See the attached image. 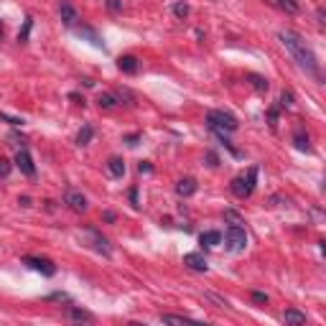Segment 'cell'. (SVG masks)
Returning <instances> with one entry per match:
<instances>
[{"mask_svg": "<svg viewBox=\"0 0 326 326\" xmlns=\"http://www.w3.org/2000/svg\"><path fill=\"white\" fill-rule=\"evenodd\" d=\"M225 242L229 252H242L247 245V232L240 225H229V229L225 232Z\"/></svg>", "mask_w": 326, "mask_h": 326, "instance_id": "obj_4", "label": "cell"}, {"mask_svg": "<svg viewBox=\"0 0 326 326\" xmlns=\"http://www.w3.org/2000/svg\"><path fill=\"white\" fill-rule=\"evenodd\" d=\"M199 242H201L204 247H217V245L222 242V232H217V229L201 232V234H199Z\"/></svg>", "mask_w": 326, "mask_h": 326, "instance_id": "obj_14", "label": "cell"}, {"mask_svg": "<svg viewBox=\"0 0 326 326\" xmlns=\"http://www.w3.org/2000/svg\"><path fill=\"white\" fill-rule=\"evenodd\" d=\"M0 120H5V123H10V125H23V117H10V115H5V112H0Z\"/></svg>", "mask_w": 326, "mask_h": 326, "instance_id": "obj_30", "label": "cell"}, {"mask_svg": "<svg viewBox=\"0 0 326 326\" xmlns=\"http://www.w3.org/2000/svg\"><path fill=\"white\" fill-rule=\"evenodd\" d=\"M206 298H209V301H214V303H219L222 308H229V303L225 301V298H219L217 293H206Z\"/></svg>", "mask_w": 326, "mask_h": 326, "instance_id": "obj_34", "label": "cell"}, {"mask_svg": "<svg viewBox=\"0 0 326 326\" xmlns=\"http://www.w3.org/2000/svg\"><path fill=\"white\" fill-rule=\"evenodd\" d=\"M138 171H140V174H150L153 166H150L148 161H140V163H138Z\"/></svg>", "mask_w": 326, "mask_h": 326, "instance_id": "obj_37", "label": "cell"}, {"mask_svg": "<svg viewBox=\"0 0 326 326\" xmlns=\"http://www.w3.org/2000/svg\"><path fill=\"white\" fill-rule=\"evenodd\" d=\"M31 25H33V18H25V23H23V31L18 33V41H21V44H25V41H28V33H31Z\"/></svg>", "mask_w": 326, "mask_h": 326, "instance_id": "obj_25", "label": "cell"}, {"mask_svg": "<svg viewBox=\"0 0 326 326\" xmlns=\"http://www.w3.org/2000/svg\"><path fill=\"white\" fill-rule=\"evenodd\" d=\"M79 36H87L89 38V41H92L95 46H102V41H100V36L92 31V28H79Z\"/></svg>", "mask_w": 326, "mask_h": 326, "instance_id": "obj_26", "label": "cell"}, {"mask_svg": "<svg viewBox=\"0 0 326 326\" xmlns=\"http://www.w3.org/2000/svg\"><path fill=\"white\" fill-rule=\"evenodd\" d=\"M138 140H140V135L135 133V135H127V138H125L123 143H127V146H138Z\"/></svg>", "mask_w": 326, "mask_h": 326, "instance_id": "obj_38", "label": "cell"}, {"mask_svg": "<svg viewBox=\"0 0 326 326\" xmlns=\"http://www.w3.org/2000/svg\"><path fill=\"white\" fill-rule=\"evenodd\" d=\"M46 301H59V303H72V298H69V293H64V291H54V293H49V296H46Z\"/></svg>", "mask_w": 326, "mask_h": 326, "instance_id": "obj_23", "label": "cell"}, {"mask_svg": "<svg viewBox=\"0 0 326 326\" xmlns=\"http://www.w3.org/2000/svg\"><path fill=\"white\" fill-rule=\"evenodd\" d=\"M59 16H61V21H64V25H67V28H74L76 21H79V13L72 8V3H61V5H59Z\"/></svg>", "mask_w": 326, "mask_h": 326, "instance_id": "obj_8", "label": "cell"}, {"mask_svg": "<svg viewBox=\"0 0 326 326\" xmlns=\"http://www.w3.org/2000/svg\"><path fill=\"white\" fill-rule=\"evenodd\" d=\"M225 219H229L232 225H242V217H240L237 212H232V209H227V212H225Z\"/></svg>", "mask_w": 326, "mask_h": 326, "instance_id": "obj_32", "label": "cell"}, {"mask_svg": "<svg viewBox=\"0 0 326 326\" xmlns=\"http://www.w3.org/2000/svg\"><path fill=\"white\" fill-rule=\"evenodd\" d=\"M127 199H130V204H133V206H135V209H138V206H140V204H138V189H135V186H133V189H130V191H127Z\"/></svg>", "mask_w": 326, "mask_h": 326, "instance_id": "obj_36", "label": "cell"}, {"mask_svg": "<svg viewBox=\"0 0 326 326\" xmlns=\"http://www.w3.org/2000/svg\"><path fill=\"white\" fill-rule=\"evenodd\" d=\"M97 105H100L102 110H112L115 105H120V102H117V97H115V95H110V92H102V95L97 97Z\"/></svg>", "mask_w": 326, "mask_h": 326, "instance_id": "obj_17", "label": "cell"}, {"mask_svg": "<svg viewBox=\"0 0 326 326\" xmlns=\"http://www.w3.org/2000/svg\"><path fill=\"white\" fill-rule=\"evenodd\" d=\"M18 204H21V206H31V199H28V197H21Z\"/></svg>", "mask_w": 326, "mask_h": 326, "instance_id": "obj_41", "label": "cell"}, {"mask_svg": "<svg viewBox=\"0 0 326 326\" xmlns=\"http://www.w3.org/2000/svg\"><path fill=\"white\" fill-rule=\"evenodd\" d=\"M278 5H280L285 13H288V16H296V13L301 10V5H298L296 0H278Z\"/></svg>", "mask_w": 326, "mask_h": 326, "instance_id": "obj_22", "label": "cell"}, {"mask_svg": "<svg viewBox=\"0 0 326 326\" xmlns=\"http://www.w3.org/2000/svg\"><path fill=\"white\" fill-rule=\"evenodd\" d=\"M184 265L191 268V270H197V273H206V268H209V265H206V260L199 252H186L184 255Z\"/></svg>", "mask_w": 326, "mask_h": 326, "instance_id": "obj_9", "label": "cell"}, {"mask_svg": "<svg viewBox=\"0 0 326 326\" xmlns=\"http://www.w3.org/2000/svg\"><path fill=\"white\" fill-rule=\"evenodd\" d=\"M67 319L74 321V324H89V321H95V316L89 314V311H84V308H74V306H69Z\"/></svg>", "mask_w": 326, "mask_h": 326, "instance_id": "obj_10", "label": "cell"}, {"mask_svg": "<svg viewBox=\"0 0 326 326\" xmlns=\"http://www.w3.org/2000/svg\"><path fill=\"white\" fill-rule=\"evenodd\" d=\"M174 16L176 18H186L189 16V5L186 3H174Z\"/></svg>", "mask_w": 326, "mask_h": 326, "instance_id": "obj_27", "label": "cell"}, {"mask_svg": "<svg viewBox=\"0 0 326 326\" xmlns=\"http://www.w3.org/2000/svg\"><path fill=\"white\" fill-rule=\"evenodd\" d=\"M204 158H206V163H209L212 168L219 166V158H217V153H214V150H206V153H204Z\"/></svg>", "mask_w": 326, "mask_h": 326, "instance_id": "obj_31", "label": "cell"}, {"mask_svg": "<svg viewBox=\"0 0 326 326\" xmlns=\"http://www.w3.org/2000/svg\"><path fill=\"white\" fill-rule=\"evenodd\" d=\"M161 321H163V324H197V321L189 319V316H174V314H163Z\"/></svg>", "mask_w": 326, "mask_h": 326, "instance_id": "obj_21", "label": "cell"}, {"mask_svg": "<svg viewBox=\"0 0 326 326\" xmlns=\"http://www.w3.org/2000/svg\"><path fill=\"white\" fill-rule=\"evenodd\" d=\"M293 143H296V148H298V150H311V146H308V135H303V133H296V135H293Z\"/></svg>", "mask_w": 326, "mask_h": 326, "instance_id": "obj_24", "label": "cell"}, {"mask_svg": "<svg viewBox=\"0 0 326 326\" xmlns=\"http://www.w3.org/2000/svg\"><path fill=\"white\" fill-rule=\"evenodd\" d=\"M117 67H120V72H125V74H138V59L125 54V56L117 59Z\"/></svg>", "mask_w": 326, "mask_h": 326, "instance_id": "obj_12", "label": "cell"}, {"mask_svg": "<svg viewBox=\"0 0 326 326\" xmlns=\"http://www.w3.org/2000/svg\"><path fill=\"white\" fill-rule=\"evenodd\" d=\"M283 321L291 324V326H301V324H306V314L303 311H296V308H288L283 314Z\"/></svg>", "mask_w": 326, "mask_h": 326, "instance_id": "obj_15", "label": "cell"}, {"mask_svg": "<svg viewBox=\"0 0 326 326\" xmlns=\"http://www.w3.org/2000/svg\"><path fill=\"white\" fill-rule=\"evenodd\" d=\"M206 125H209L212 133H217V135H219V140L225 143V146H227L234 155H240L237 150L232 148V143L227 140V135L237 130V120H234V117H232L229 112H225V110H212L209 115H206Z\"/></svg>", "mask_w": 326, "mask_h": 326, "instance_id": "obj_2", "label": "cell"}, {"mask_svg": "<svg viewBox=\"0 0 326 326\" xmlns=\"http://www.w3.org/2000/svg\"><path fill=\"white\" fill-rule=\"evenodd\" d=\"M194 191H197V181H194L191 176L176 181V194H178V197H191Z\"/></svg>", "mask_w": 326, "mask_h": 326, "instance_id": "obj_11", "label": "cell"}, {"mask_svg": "<svg viewBox=\"0 0 326 326\" xmlns=\"http://www.w3.org/2000/svg\"><path fill=\"white\" fill-rule=\"evenodd\" d=\"M64 204L69 206L72 212H87V197L82 191H76V189H67V194H64Z\"/></svg>", "mask_w": 326, "mask_h": 326, "instance_id": "obj_5", "label": "cell"}, {"mask_svg": "<svg viewBox=\"0 0 326 326\" xmlns=\"http://www.w3.org/2000/svg\"><path fill=\"white\" fill-rule=\"evenodd\" d=\"M105 5L110 13H120L123 10V0H105Z\"/></svg>", "mask_w": 326, "mask_h": 326, "instance_id": "obj_29", "label": "cell"}, {"mask_svg": "<svg viewBox=\"0 0 326 326\" xmlns=\"http://www.w3.org/2000/svg\"><path fill=\"white\" fill-rule=\"evenodd\" d=\"M115 97H117V102H125V105H135V95L130 92L127 87H117Z\"/></svg>", "mask_w": 326, "mask_h": 326, "instance_id": "obj_19", "label": "cell"}, {"mask_svg": "<svg viewBox=\"0 0 326 326\" xmlns=\"http://www.w3.org/2000/svg\"><path fill=\"white\" fill-rule=\"evenodd\" d=\"M92 135H95V127L92 125H82V130L76 133V146H89V140H92Z\"/></svg>", "mask_w": 326, "mask_h": 326, "instance_id": "obj_16", "label": "cell"}, {"mask_svg": "<svg viewBox=\"0 0 326 326\" xmlns=\"http://www.w3.org/2000/svg\"><path fill=\"white\" fill-rule=\"evenodd\" d=\"M278 38H280V44L288 49V54L298 61V67H301L303 72L319 74V61H316V56H314V51L306 46V41H303V38L298 36L296 31H280Z\"/></svg>", "mask_w": 326, "mask_h": 326, "instance_id": "obj_1", "label": "cell"}, {"mask_svg": "<svg viewBox=\"0 0 326 326\" xmlns=\"http://www.w3.org/2000/svg\"><path fill=\"white\" fill-rule=\"evenodd\" d=\"M255 181H257V168L252 166L250 171H247V176H234L232 184H229V191L234 194L237 199H247L255 189Z\"/></svg>", "mask_w": 326, "mask_h": 326, "instance_id": "obj_3", "label": "cell"}, {"mask_svg": "<svg viewBox=\"0 0 326 326\" xmlns=\"http://www.w3.org/2000/svg\"><path fill=\"white\" fill-rule=\"evenodd\" d=\"M0 38H3V25H0Z\"/></svg>", "mask_w": 326, "mask_h": 326, "instance_id": "obj_42", "label": "cell"}, {"mask_svg": "<svg viewBox=\"0 0 326 326\" xmlns=\"http://www.w3.org/2000/svg\"><path fill=\"white\" fill-rule=\"evenodd\" d=\"M102 219H105V222H115L117 217H115V212H105V214H102Z\"/></svg>", "mask_w": 326, "mask_h": 326, "instance_id": "obj_40", "label": "cell"}, {"mask_svg": "<svg viewBox=\"0 0 326 326\" xmlns=\"http://www.w3.org/2000/svg\"><path fill=\"white\" fill-rule=\"evenodd\" d=\"M107 171H110V176H115V178H123V176H125V161L117 158V155H112V158L107 161Z\"/></svg>", "mask_w": 326, "mask_h": 326, "instance_id": "obj_13", "label": "cell"}, {"mask_svg": "<svg viewBox=\"0 0 326 326\" xmlns=\"http://www.w3.org/2000/svg\"><path fill=\"white\" fill-rule=\"evenodd\" d=\"M89 234H92V240H95V247H97V250L102 252V255H105V257H110V242L105 240V237H100V234L92 229V232H89Z\"/></svg>", "mask_w": 326, "mask_h": 326, "instance_id": "obj_18", "label": "cell"}, {"mask_svg": "<svg viewBox=\"0 0 326 326\" xmlns=\"http://www.w3.org/2000/svg\"><path fill=\"white\" fill-rule=\"evenodd\" d=\"M293 105V95L291 92H283L280 100H278V107H291Z\"/></svg>", "mask_w": 326, "mask_h": 326, "instance_id": "obj_28", "label": "cell"}, {"mask_svg": "<svg viewBox=\"0 0 326 326\" xmlns=\"http://www.w3.org/2000/svg\"><path fill=\"white\" fill-rule=\"evenodd\" d=\"M16 166L21 168L25 176H31V178L36 176V166H33V158H31L28 150H18V153H16Z\"/></svg>", "mask_w": 326, "mask_h": 326, "instance_id": "obj_7", "label": "cell"}, {"mask_svg": "<svg viewBox=\"0 0 326 326\" xmlns=\"http://www.w3.org/2000/svg\"><path fill=\"white\" fill-rule=\"evenodd\" d=\"M10 174V161L8 158H0V178H5Z\"/></svg>", "mask_w": 326, "mask_h": 326, "instance_id": "obj_33", "label": "cell"}, {"mask_svg": "<svg viewBox=\"0 0 326 326\" xmlns=\"http://www.w3.org/2000/svg\"><path fill=\"white\" fill-rule=\"evenodd\" d=\"M23 265H28V268L38 270V273H44V276H54V273H56V265L51 263L49 257H33V255H28V257H23Z\"/></svg>", "mask_w": 326, "mask_h": 326, "instance_id": "obj_6", "label": "cell"}, {"mask_svg": "<svg viewBox=\"0 0 326 326\" xmlns=\"http://www.w3.org/2000/svg\"><path fill=\"white\" fill-rule=\"evenodd\" d=\"M252 301H255V303H268V293H263V291H252Z\"/></svg>", "mask_w": 326, "mask_h": 326, "instance_id": "obj_35", "label": "cell"}, {"mask_svg": "<svg viewBox=\"0 0 326 326\" xmlns=\"http://www.w3.org/2000/svg\"><path fill=\"white\" fill-rule=\"evenodd\" d=\"M69 97H72V100L76 102V105H82V107H84V97H79V95H76V92H72Z\"/></svg>", "mask_w": 326, "mask_h": 326, "instance_id": "obj_39", "label": "cell"}, {"mask_svg": "<svg viewBox=\"0 0 326 326\" xmlns=\"http://www.w3.org/2000/svg\"><path fill=\"white\" fill-rule=\"evenodd\" d=\"M247 79H250V84L257 89V92H268V79H265V76H260V74H250V76H247Z\"/></svg>", "mask_w": 326, "mask_h": 326, "instance_id": "obj_20", "label": "cell"}]
</instances>
